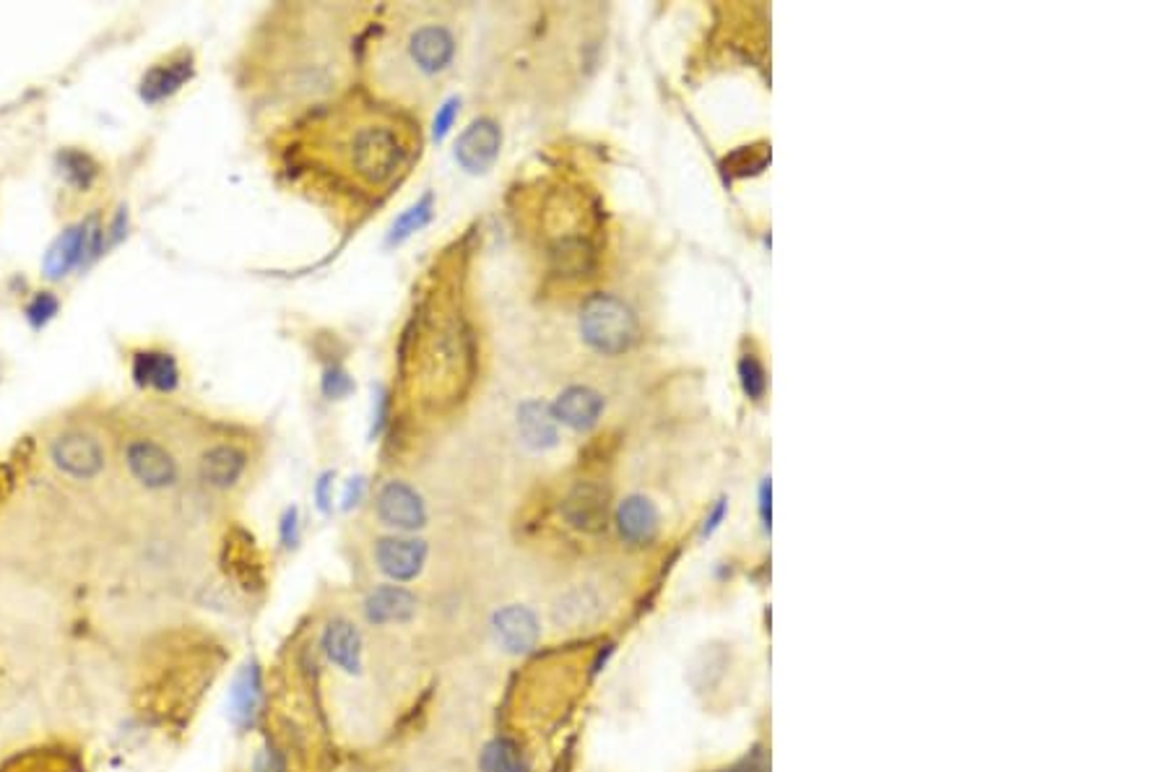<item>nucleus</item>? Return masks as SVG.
Wrapping results in <instances>:
<instances>
[{"instance_id":"nucleus-1","label":"nucleus","mask_w":1170,"mask_h":772,"mask_svg":"<svg viewBox=\"0 0 1170 772\" xmlns=\"http://www.w3.org/2000/svg\"><path fill=\"white\" fill-rule=\"evenodd\" d=\"M580 333L593 351L606 357L625 355L638 342V318L614 294H591L580 310Z\"/></svg>"},{"instance_id":"nucleus-2","label":"nucleus","mask_w":1170,"mask_h":772,"mask_svg":"<svg viewBox=\"0 0 1170 772\" xmlns=\"http://www.w3.org/2000/svg\"><path fill=\"white\" fill-rule=\"evenodd\" d=\"M349 159L359 178L383 185L401 169L407 149L390 126H362L351 136Z\"/></svg>"},{"instance_id":"nucleus-3","label":"nucleus","mask_w":1170,"mask_h":772,"mask_svg":"<svg viewBox=\"0 0 1170 772\" xmlns=\"http://www.w3.org/2000/svg\"><path fill=\"white\" fill-rule=\"evenodd\" d=\"M562 518L580 533H601L609 526V489L596 481H578L562 502Z\"/></svg>"},{"instance_id":"nucleus-4","label":"nucleus","mask_w":1170,"mask_h":772,"mask_svg":"<svg viewBox=\"0 0 1170 772\" xmlns=\"http://www.w3.org/2000/svg\"><path fill=\"white\" fill-rule=\"evenodd\" d=\"M52 461L74 479H94L104 468V450L94 437L83 432H68L52 442Z\"/></svg>"},{"instance_id":"nucleus-5","label":"nucleus","mask_w":1170,"mask_h":772,"mask_svg":"<svg viewBox=\"0 0 1170 772\" xmlns=\"http://www.w3.org/2000/svg\"><path fill=\"white\" fill-rule=\"evenodd\" d=\"M377 515L385 526L401 528V531H416L427 523V507H424L422 497L403 481H390L381 489Z\"/></svg>"},{"instance_id":"nucleus-6","label":"nucleus","mask_w":1170,"mask_h":772,"mask_svg":"<svg viewBox=\"0 0 1170 772\" xmlns=\"http://www.w3.org/2000/svg\"><path fill=\"white\" fill-rule=\"evenodd\" d=\"M128 468L130 474L149 489H165L178 481V463L167 453L162 445L152 440H136L128 445Z\"/></svg>"},{"instance_id":"nucleus-7","label":"nucleus","mask_w":1170,"mask_h":772,"mask_svg":"<svg viewBox=\"0 0 1170 772\" xmlns=\"http://www.w3.org/2000/svg\"><path fill=\"white\" fill-rule=\"evenodd\" d=\"M377 567L394 580H414L422 572L424 559H427V544L420 539H407V536H388L375 546Z\"/></svg>"},{"instance_id":"nucleus-8","label":"nucleus","mask_w":1170,"mask_h":772,"mask_svg":"<svg viewBox=\"0 0 1170 772\" xmlns=\"http://www.w3.org/2000/svg\"><path fill=\"white\" fill-rule=\"evenodd\" d=\"M494 638L513 656L531 653L541 638L539 619L526 606H505L494 614Z\"/></svg>"},{"instance_id":"nucleus-9","label":"nucleus","mask_w":1170,"mask_h":772,"mask_svg":"<svg viewBox=\"0 0 1170 772\" xmlns=\"http://www.w3.org/2000/svg\"><path fill=\"white\" fill-rule=\"evenodd\" d=\"M500 143H502V136H500V128H497V123L481 117V120H476L474 126H471L459 139V146H455V159H459V165L463 169H468V172H474V175L487 172V169L494 165L497 154H500Z\"/></svg>"},{"instance_id":"nucleus-10","label":"nucleus","mask_w":1170,"mask_h":772,"mask_svg":"<svg viewBox=\"0 0 1170 772\" xmlns=\"http://www.w3.org/2000/svg\"><path fill=\"white\" fill-rule=\"evenodd\" d=\"M617 528L630 546H648L656 541L661 518L648 497L630 494L617 507Z\"/></svg>"},{"instance_id":"nucleus-11","label":"nucleus","mask_w":1170,"mask_h":772,"mask_svg":"<svg viewBox=\"0 0 1170 772\" xmlns=\"http://www.w3.org/2000/svg\"><path fill=\"white\" fill-rule=\"evenodd\" d=\"M552 411L554 416H557V422L578 432H586L596 427L601 411H604V398L593 388H588V385H573V388L560 393Z\"/></svg>"},{"instance_id":"nucleus-12","label":"nucleus","mask_w":1170,"mask_h":772,"mask_svg":"<svg viewBox=\"0 0 1170 772\" xmlns=\"http://www.w3.org/2000/svg\"><path fill=\"white\" fill-rule=\"evenodd\" d=\"M601 614H604V606L591 588H573L560 595L552 608V619L560 630H586V627L596 625Z\"/></svg>"},{"instance_id":"nucleus-13","label":"nucleus","mask_w":1170,"mask_h":772,"mask_svg":"<svg viewBox=\"0 0 1170 772\" xmlns=\"http://www.w3.org/2000/svg\"><path fill=\"white\" fill-rule=\"evenodd\" d=\"M455 55V39L446 26H422L411 37V57L427 74L448 68Z\"/></svg>"},{"instance_id":"nucleus-14","label":"nucleus","mask_w":1170,"mask_h":772,"mask_svg":"<svg viewBox=\"0 0 1170 772\" xmlns=\"http://www.w3.org/2000/svg\"><path fill=\"white\" fill-rule=\"evenodd\" d=\"M364 614H368L370 625H403V621L414 619L416 599L407 588H375L364 601Z\"/></svg>"},{"instance_id":"nucleus-15","label":"nucleus","mask_w":1170,"mask_h":772,"mask_svg":"<svg viewBox=\"0 0 1170 772\" xmlns=\"http://www.w3.org/2000/svg\"><path fill=\"white\" fill-rule=\"evenodd\" d=\"M323 651L333 666L346 673L362 669V638L351 621L333 619L323 634Z\"/></svg>"},{"instance_id":"nucleus-16","label":"nucleus","mask_w":1170,"mask_h":772,"mask_svg":"<svg viewBox=\"0 0 1170 772\" xmlns=\"http://www.w3.org/2000/svg\"><path fill=\"white\" fill-rule=\"evenodd\" d=\"M518 429L523 442L533 450H547L557 445V416L541 401H526L520 406Z\"/></svg>"},{"instance_id":"nucleus-17","label":"nucleus","mask_w":1170,"mask_h":772,"mask_svg":"<svg viewBox=\"0 0 1170 772\" xmlns=\"http://www.w3.org/2000/svg\"><path fill=\"white\" fill-rule=\"evenodd\" d=\"M549 260H552L554 273L565 279H583L596 268V253H593L591 242L583 237L557 240L549 250Z\"/></svg>"},{"instance_id":"nucleus-18","label":"nucleus","mask_w":1170,"mask_h":772,"mask_svg":"<svg viewBox=\"0 0 1170 772\" xmlns=\"http://www.w3.org/2000/svg\"><path fill=\"white\" fill-rule=\"evenodd\" d=\"M242 471H245V455L237 448H230V445L211 448L201 458V479L217 489L234 487L240 481Z\"/></svg>"},{"instance_id":"nucleus-19","label":"nucleus","mask_w":1170,"mask_h":772,"mask_svg":"<svg viewBox=\"0 0 1170 772\" xmlns=\"http://www.w3.org/2000/svg\"><path fill=\"white\" fill-rule=\"evenodd\" d=\"M191 57H182V61H172L167 65H156V68H152L146 74V78H143V100L146 102H159L165 100V97L172 94V91H178L182 83L191 78Z\"/></svg>"},{"instance_id":"nucleus-20","label":"nucleus","mask_w":1170,"mask_h":772,"mask_svg":"<svg viewBox=\"0 0 1170 772\" xmlns=\"http://www.w3.org/2000/svg\"><path fill=\"white\" fill-rule=\"evenodd\" d=\"M133 375L141 385H152V388H159V390H172L175 385H178V364H175V359L169 355H154V351H146V355L136 357Z\"/></svg>"},{"instance_id":"nucleus-21","label":"nucleus","mask_w":1170,"mask_h":772,"mask_svg":"<svg viewBox=\"0 0 1170 772\" xmlns=\"http://www.w3.org/2000/svg\"><path fill=\"white\" fill-rule=\"evenodd\" d=\"M481 772H528V762L513 738H492L481 749Z\"/></svg>"},{"instance_id":"nucleus-22","label":"nucleus","mask_w":1170,"mask_h":772,"mask_svg":"<svg viewBox=\"0 0 1170 772\" xmlns=\"http://www.w3.org/2000/svg\"><path fill=\"white\" fill-rule=\"evenodd\" d=\"M723 669H725V653L718 651V647H705L700 656L692 660L690 682L695 684L697 692L710 690V686H716L718 679L723 677Z\"/></svg>"},{"instance_id":"nucleus-23","label":"nucleus","mask_w":1170,"mask_h":772,"mask_svg":"<svg viewBox=\"0 0 1170 772\" xmlns=\"http://www.w3.org/2000/svg\"><path fill=\"white\" fill-rule=\"evenodd\" d=\"M234 718L237 721H253V716L258 712L260 705V673L258 671H245L240 677L237 686H234Z\"/></svg>"},{"instance_id":"nucleus-24","label":"nucleus","mask_w":1170,"mask_h":772,"mask_svg":"<svg viewBox=\"0 0 1170 772\" xmlns=\"http://www.w3.org/2000/svg\"><path fill=\"white\" fill-rule=\"evenodd\" d=\"M429 219H433V195H424L414 208H409V211L396 221L394 234H390L388 242L390 245H398V242L407 240L409 234H414L416 229H422L424 224H427Z\"/></svg>"},{"instance_id":"nucleus-25","label":"nucleus","mask_w":1170,"mask_h":772,"mask_svg":"<svg viewBox=\"0 0 1170 772\" xmlns=\"http://www.w3.org/2000/svg\"><path fill=\"white\" fill-rule=\"evenodd\" d=\"M63 162V172L65 178H68L70 182H74L76 188H89L91 182H94L97 178V165L89 159L87 154L81 152H65L61 156Z\"/></svg>"},{"instance_id":"nucleus-26","label":"nucleus","mask_w":1170,"mask_h":772,"mask_svg":"<svg viewBox=\"0 0 1170 772\" xmlns=\"http://www.w3.org/2000/svg\"><path fill=\"white\" fill-rule=\"evenodd\" d=\"M738 377H742V388L749 398H762L764 388H768V377H764L762 364L755 357L747 355L738 362Z\"/></svg>"},{"instance_id":"nucleus-27","label":"nucleus","mask_w":1170,"mask_h":772,"mask_svg":"<svg viewBox=\"0 0 1170 772\" xmlns=\"http://www.w3.org/2000/svg\"><path fill=\"white\" fill-rule=\"evenodd\" d=\"M751 154H755V149L744 146V149H738L736 154L725 156V162H723L725 172L736 175V178H742V175H749V172H760V169H764V165H768V159L751 162Z\"/></svg>"},{"instance_id":"nucleus-28","label":"nucleus","mask_w":1170,"mask_h":772,"mask_svg":"<svg viewBox=\"0 0 1170 772\" xmlns=\"http://www.w3.org/2000/svg\"><path fill=\"white\" fill-rule=\"evenodd\" d=\"M253 772H286V757L277 747H266L255 757Z\"/></svg>"},{"instance_id":"nucleus-29","label":"nucleus","mask_w":1170,"mask_h":772,"mask_svg":"<svg viewBox=\"0 0 1170 772\" xmlns=\"http://www.w3.org/2000/svg\"><path fill=\"white\" fill-rule=\"evenodd\" d=\"M55 310H57V299L50 297V294H39V297L29 305V310H26V312H29L31 323L39 325V323H44V320H48L50 316H55Z\"/></svg>"},{"instance_id":"nucleus-30","label":"nucleus","mask_w":1170,"mask_h":772,"mask_svg":"<svg viewBox=\"0 0 1170 772\" xmlns=\"http://www.w3.org/2000/svg\"><path fill=\"white\" fill-rule=\"evenodd\" d=\"M455 115H459V100H450L446 107L440 110L435 117V141H442L448 136V130L453 128Z\"/></svg>"},{"instance_id":"nucleus-31","label":"nucleus","mask_w":1170,"mask_h":772,"mask_svg":"<svg viewBox=\"0 0 1170 772\" xmlns=\"http://www.w3.org/2000/svg\"><path fill=\"white\" fill-rule=\"evenodd\" d=\"M323 390H325V396H329V398H344L346 393H351V381L346 377V372L331 370L329 375H325Z\"/></svg>"},{"instance_id":"nucleus-32","label":"nucleus","mask_w":1170,"mask_h":772,"mask_svg":"<svg viewBox=\"0 0 1170 772\" xmlns=\"http://www.w3.org/2000/svg\"><path fill=\"white\" fill-rule=\"evenodd\" d=\"M723 518H725V500H721V502H718V505H716V510H712V513H710V518H708V520H705V536H708V533H712V531H716V528H718V526H721V520H723Z\"/></svg>"},{"instance_id":"nucleus-33","label":"nucleus","mask_w":1170,"mask_h":772,"mask_svg":"<svg viewBox=\"0 0 1170 772\" xmlns=\"http://www.w3.org/2000/svg\"><path fill=\"white\" fill-rule=\"evenodd\" d=\"M760 515H762V526L770 528V481H764L760 489Z\"/></svg>"},{"instance_id":"nucleus-34","label":"nucleus","mask_w":1170,"mask_h":772,"mask_svg":"<svg viewBox=\"0 0 1170 772\" xmlns=\"http://www.w3.org/2000/svg\"><path fill=\"white\" fill-rule=\"evenodd\" d=\"M294 539H297V510H290L284 518V541L292 546Z\"/></svg>"},{"instance_id":"nucleus-35","label":"nucleus","mask_w":1170,"mask_h":772,"mask_svg":"<svg viewBox=\"0 0 1170 772\" xmlns=\"http://www.w3.org/2000/svg\"><path fill=\"white\" fill-rule=\"evenodd\" d=\"M362 492H364V481L362 479H355L349 484V489H346V507L357 505L359 500H362Z\"/></svg>"},{"instance_id":"nucleus-36","label":"nucleus","mask_w":1170,"mask_h":772,"mask_svg":"<svg viewBox=\"0 0 1170 772\" xmlns=\"http://www.w3.org/2000/svg\"><path fill=\"white\" fill-rule=\"evenodd\" d=\"M329 487H331V474H325L318 484V500H320V507H323V510H329V500H331Z\"/></svg>"}]
</instances>
